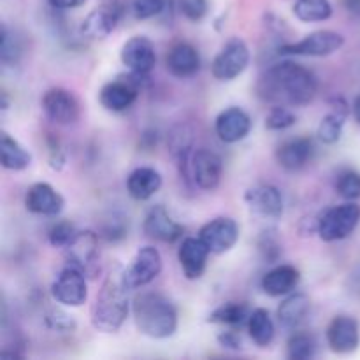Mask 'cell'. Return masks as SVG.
Here are the masks:
<instances>
[{
  "label": "cell",
  "mask_w": 360,
  "mask_h": 360,
  "mask_svg": "<svg viewBox=\"0 0 360 360\" xmlns=\"http://www.w3.org/2000/svg\"><path fill=\"white\" fill-rule=\"evenodd\" d=\"M21 58V44L14 34L7 28L6 23H2V30H0V60L4 65H14L20 62Z\"/></svg>",
  "instance_id": "34"
},
{
  "label": "cell",
  "mask_w": 360,
  "mask_h": 360,
  "mask_svg": "<svg viewBox=\"0 0 360 360\" xmlns=\"http://www.w3.org/2000/svg\"><path fill=\"white\" fill-rule=\"evenodd\" d=\"M319 79L308 67L287 60L274 63L266 70L259 83L260 97L278 104L302 108L315 98Z\"/></svg>",
  "instance_id": "1"
},
{
  "label": "cell",
  "mask_w": 360,
  "mask_h": 360,
  "mask_svg": "<svg viewBox=\"0 0 360 360\" xmlns=\"http://www.w3.org/2000/svg\"><path fill=\"white\" fill-rule=\"evenodd\" d=\"M292 11L302 23H319L333 16V4L329 0H295Z\"/></svg>",
  "instance_id": "31"
},
{
  "label": "cell",
  "mask_w": 360,
  "mask_h": 360,
  "mask_svg": "<svg viewBox=\"0 0 360 360\" xmlns=\"http://www.w3.org/2000/svg\"><path fill=\"white\" fill-rule=\"evenodd\" d=\"M188 174L192 176L193 183L199 188L211 192L220 185L221 174H224V162H221L220 155H217L214 151L199 148L190 157Z\"/></svg>",
  "instance_id": "12"
},
{
  "label": "cell",
  "mask_w": 360,
  "mask_h": 360,
  "mask_svg": "<svg viewBox=\"0 0 360 360\" xmlns=\"http://www.w3.org/2000/svg\"><path fill=\"white\" fill-rule=\"evenodd\" d=\"M250 315H252V309L245 302H225L210 313L207 322L218 323V326L241 327L248 326Z\"/></svg>",
  "instance_id": "30"
},
{
  "label": "cell",
  "mask_w": 360,
  "mask_h": 360,
  "mask_svg": "<svg viewBox=\"0 0 360 360\" xmlns=\"http://www.w3.org/2000/svg\"><path fill=\"white\" fill-rule=\"evenodd\" d=\"M210 253V248L204 245L199 236L183 239L178 250V262L186 280H199L206 273Z\"/></svg>",
  "instance_id": "21"
},
{
  "label": "cell",
  "mask_w": 360,
  "mask_h": 360,
  "mask_svg": "<svg viewBox=\"0 0 360 360\" xmlns=\"http://www.w3.org/2000/svg\"><path fill=\"white\" fill-rule=\"evenodd\" d=\"M360 224V206L354 200L329 207L319 218V236L322 241L334 243L347 239Z\"/></svg>",
  "instance_id": "4"
},
{
  "label": "cell",
  "mask_w": 360,
  "mask_h": 360,
  "mask_svg": "<svg viewBox=\"0 0 360 360\" xmlns=\"http://www.w3.org/2000/svg\"><path fill=\"white\" fill-rule=\"evenodd\" d=\"M49 165L55 171H62L63 165H65V155H63L62 146H60L58 139L56 137H49Z\"/></svg>",
  "instance_id": "42"
},
{
  "label": "cell",
  "mask_w": 360,
  "mask_h": 360,
  "mask_svg": "<svg viewBox=\"0 0 360 360\" xmlns=\"http://www.w3.org/2000/svg\"><path fill=\"white\" fill-rule=\"evenodd\" d=\"M41 108L46 118L56 125H72L79 120L81 105L76 95L65 88H49L42 95Z\"/></svg>",
  "instance_id": "8"
},
{
  "label": "cell",
  "mask_w": 360,
  "mask_h": 360,
  "mask_svg": "<svg viewBox=\"0 0 360 360\" xmlns=\"http://www.w3.org/2000/svg\"><path fill=\"white\" fill-rule=\"evenodd\" d=\"M315 157V143L311 137H294L281 143L276 150V162L285 171H301Z\"/></svg>",
  "instance_id": "19"
},
{
  "label": "cell",
  "mask_w": 360,
  "mask_h": 360,
  "mask_svg": "<svg viewBox=\"0 0 360 360\" xmlns=\"http://www.w3.org/2000/svg\"><path fill=\"white\" fill-rule=\"evenodd\" d=\"M101 238H104L109 243H118L129 236V218L122 217V214H112L111 218L102 224Z\"/></svg>",
  "instance_id": "37"
},
{
  "label": "cell",
  "mask_w": 360,
  "mask_h": 360,
  "mask_svg": "<svg viewBox=\"0 0 360 360\" xmlns=\"http://www.w3.org/2000/svg\"><path fill=\"white\" fill-rule=\"evenodd\" d=\"M144 234L160 243H176L183 238L185 227L169 214L164 206H153L144 218Z\"/></svg>",
  "instance_id": "18"
},
{
  "label": "cell",
  "mask_w": 360,
  "mask_h": 360,
  "mask_svg": "<svg viewBox=\"0 0 360 360\" xmlns=\"http://www.w3.org/2000/svg\"><path fill=\"white\" fill-rule=\"evenodd\" d=\"M248 63L250 49L246 42L239 37H232L214 56L211 63V72L218 81H232L245 72Z\"/></svg>",
  "instance_id": "6"
},
{
  "label": "cell",
  "mask_w": 360,
  "mask_h": 360,
  "mask_svg": "<svg viewBox=\"0 0 360 360\" xmlns=\"http://www.w3.org/2000/svg\"><path fill=\"white\" fill-rule=\"evenodd\" d=\"M129 292L123 269L112 271L104 280L91 306V326L104 334L118 333L132 308Z\"/></svg>",
  "instance_id": "2"
},
{
  "label": "cell",
  "mask_w": 360,
  "mask_h": 360,
  "mask_svg": "<svg viewBox=\"0 0 360 360\" xmlns=\"http://www.w3.org/2000/svg\"><path fill=\"white\" fill-rule=\"evenodd\" d=\"M49 4V7L53 9H60V11H65V9H76V7L83 6L86 0H46Z\"/></svg>",
  "instance_id": "44"
},
{
  "label": "cell",
  "mask_w": 360,
  "mask_h": 360,
  "mask_svg": "<svg viewBox=\"0 0 360 360\" xmlns=\"http://www.w3.org/2000/svg\"><path fill=\"white\" fill-rule=\"evenodd\" d=\"M123 7L118 0H108L102 6L95 7L81 23V34L88 39H104L116 28L122 20Z\"/></svg>",
  "instance_id": "14"
},
{
  "label": "cell",
  "mask_w": 360,
  "mask_h": 360,
  "mask_svg": "<svg viewBox=\"0 0 360 360\" xmlns=\"http://www.w3.org/2000/svg\"><path fill=\"white\" fill-rule=\"evenodd\" d=\"M345 44V37L334 30H316L304 35L297 42H287L278 48V53L285 56H329L340 51Z\"/></svg>",
  "instance_id": "5"
},
{
  "label": "cell",
  "mask_w": 360,
  "mask_h": 360,
  "mask_svg": "<svg viewBox=\"0 0 360 360\" xmlns=\"http://www.w3.org/2000/svg\"><path fill=\"white\" fill-rule=\"evenodd\" d=\"M316 340L309 333L295 330L287 341V357L290 360H308L316 355Z\"/></svg>",
  "instance_id": "32"
},
{
  "label": "cell",
  "mask_w": 360,
  "mask_h": 360,
  "mask_svg": "<svg viewBox=\"0 0 360 360\" xmlns=\"http://www.w3.org/2000/svg\"><path fill=\"white\" fill-rule=\"evenodd\" d=\"M350 108L343 97L330 98V111L320 122L316 136L323 144H336L343 136L345 123H347Z\"/></svg>",
  "instance_id": "24"
},
{
  "label": "cell",
  "mask_w": 360,
  "mask_h": 360,
  "mask_svg": "<svg viewBox=\"0 0 360 360\" xmlns=\"http://www.w3.org/2000/svg\"><path fill=\"white\" fill-rule=\"evenodd\" d=\"M257 246H259L260 255H262V259L266 260L267 264H274L280 260L281 243L280 239H278L276 229H266V231L260 232Z\"/></svg>",
  "instance_id": "33"
},
{
  "label": "cell",
  "mask_w": 360,
  "mask_h": 360,
  "mask_svg": "<svg viewBox=\"0 0 360 360\" xmlns=\"http://www.w3.org/2000/svg\"><path fill=\"white\" fill-rule=\"evenodd\" d=\"M167 7V0H134L132 13L137 20H150L160 16Z\"/></svg>",
  "instance_id": "39"
},
{
  "label": "cell",
  "mask_w": 360,
  "mask_h": 360,
  "mask_svg": "<svg viewBox=\"0 0 360 360\" xmlns=\"http://www.w3.org/2000/svg\"><path fill=\"white\" fill-rule=\"evenodd\" d=\"M98 238L94 231H77L76 238L65 246V260L70 266L83 271L86 276L97 274L98 264Z\"/></svg>",
  "instance_id": "10"
},
{
  "label": "cell",
  "mask_w": 360,
  "mask_h": 360,
  "mask_svg": "<svg viewBox=\"0 0 360 360\" xmlns=\"http://www.w3.org/2000/svg\"><path fill=\"white\" fill-rule=\"evenodd\" d=\"M336 190L347 200L360 199V172L354 169H347L341 172L336 179Z\"/></svg>",
  "instance_id": "36"
},
{
  "label": "cell",
  "mask_w": 360,
  "mask_h": 360,
  "mask_svg": "<svg viewBox=\"0 0 360 360\" xmlns=\"http://www.w3.org/2000/svg\"><path fill=\"white\" fill-rule=\"evenodd\" d=\"M77 234V229L74 227L70 221H58V224L53 225L48 232L49 245L55 246V248H65L70 245L74 238Z\"/></svg>",
  "instance_id": "38"
},
{
  "label": "cell",
  "mask_w": 360,
  "mask_h": 360,
  "mask_svg": "<svg viewBox=\"0 0 360 360\" xmlns=\"http://www.w3.org/2000/svg\"><path fill=\"white\" fill-rule=\"evenodd\" d=\"M162 273V255L155 246H143L134 257L130 267L123 269V278L130 290L146 287Z\"/></svg>",
  "instance_id": "11"
},
{
  "label": "cell",
  "mask_w": 360,
  "mask_h": 360,
  "mask_svg": "<svg viewBox=\"0 0 360 360\" xmlns=\"http://www.w3.org/2000/svg\"><path fill=\"white\" fill-rule=\"evenodd\" d=\"M245 200L257 214L264 218H280L283 214L285 204L280 190L273 185H259L245 193Z\"/></svg>",
  "instance_id": "22"
},
{
  "label": "cell",
  "mask_w": 360,
  "mask_h": 360,
  "mask_svg": "<svg viewBox=\"0 0 360 360\" xmlns=\"http://www.w3.org/2000/svg\"><path fill=\"white\" fill-rule=\"evenodd\" d=\"M137 330L151 340H167L178 330V309L158 292H141L132 301Z\"/></svg>",
  "instance_id": "3"
},
{
  "label": "cell",
  "mask_w": 360,
  "mask_h": 360,
  "mask_svg": "<svg viewBox=\"0 0 360 360\" xmlns=\"http://www.w3.org/2000/svg\"><path fill=\"white\" fill-rule=\"evenodd\" d=\"M301 281V273L290 264H281L267 271L262 278V290L271 297H283L292 294Z\"/></svg>",
  "instance_id": "25"
},
{
  "label": "cell",
  "mask_w": 360,
  "mask_h": 360,
  "mask_svg": "<svg viewBox=\"0 0 360 360\" xmlns=\"http://www.w3.org/2000/svg\"><path fill=\"white\" fill-rule=\"evenodd\" d=\"M297 123V116L292 109L285 108V105L278 104L267 112L266 116V129L280 132V130H287Z\"/></svg>",
  "instance_id": "35"
},
{
  "label": "cell",
  "mask_w": 360,
  "mask_h": 360,
  "mask_svg": "<svg viewBox=\"0 0 360 360\" xmlns=\"http://www.w3.org/2000/svg\"><path fill=\"white\" fill-rule=\"evenodd\" d=\"M144 77L148 76L132 72V76L125 77V79L109 81L98 91V102H101L102 108L111 112L127 111L137 101L141 84L139 79H144Z\"/></svg>",
  "instance_id": "9"
},
{
  "label": "cell",
  "mask_w": 360,
  "mask_h": 360,
  "mask_svg": "<svg viewBox=\"0 0 360 360\" xmlns=\"http://www.w3.org/2000/svg\"><path fill=\"white\" fill-rule=\"evenodd\" d=\"M309 309H311V301L308 295L302 292H292L278 308V322L285 329L297 330L304 323Z\"/></svg>",
  "instance_id": "26"
},
{
  "label": "cell",
  "mask_w": 360,
  "mask_h": 360,
  "mask_svg": "<svg viewBox=\"0 0 360 360\" xmlns=\"http://www.w3.org/2000/svg\"><path fill=\"white\" fill-rule=\"evenodd\" d=\"M122 63L130 72L148 76L157 65V51L153 42L144 35H134L123 44L120 53Z\"/></svg>",
  "instance_id": "15"
},
{
  "label": "cell",
  "mask_w": 360,
  "mask_h": 360,
  "mask_svg": "<svg viewBox=\"0 0 360 360\" xmlns=\"http://www.w3.org/2000/svg\"><path fill=\"white\" fill-rule=\"evenodd\" d=\"M246 327H248L250 338H252L253 343H255L257 347L267 348L273 343L274 334H276V327H274V322L267 309H253L252 315H250L248 326Z\"/></svg>",
  "instance_id": "29"
},
{
  "label": "cell",
  "mask_w": 360,
  "mask_h": 360,
  "mask_svg": "<svg viewBox=\"0 0 360 360\" xmlns=\"http://www.w3.org/2000/svg\"><path fill=\"white\" fill-rule=\"evenodd\" d=\"M65 206V199L49 183H35L25 195V207L34 214L58 217Z\"/></svg>",
  "instance_id": "20"
},
{
  "label": "cell",
  "mask_w": 360,
  "mask_h": 360,
  "mask_svg": "<svg viewBox=\"0 0 360 360\" xmlns=\"http://www.w3.org/2000/svg\"><path fill=\"white\" fill-rule=\"evenodd\" d=\"M217 340L218 343H220V347H224L225 350L239 352L243 348V340L236 330H225V333H220Z\"/></svg>",
  "instance_id": "43"
},
{
  "label": "cell",
  "mask_w": 360,
  "mask_h": 360,
  "mask_svg": "<svg viewBox=\"0 0 360 360\" xmlns=\"http://www.w3.org/2000/svg\"><path fill=\"white\" fill-rule=\"evenodd\" d=\"M162 188V174L153 167H137L127 178V192L134 200H148Z\"/></svg>",
  "instance_id": "27"
},
{
  "label": "cell",
  "mask_w": 360,
  "mask_h": 360,
  "mask_svg": "<svg viewBox=\"0 0 360 360\" xmlns=\"http://www.w3.org/2000/svg\"><path fill=\"white\" fill-rule=\"evenodd\" d=\"M179 11L190 21H200L207 14V0H178Z\"/></svg>",
  "instance_id": "41"
},
{
  "label": "cell",
  "mask_w": 360,
  "mask_h": 360,
  "mask_svg": "<svg viewBox=\"0 0 360 360\" xmlns=\"http://www.w3.org/2000/svg\"><path fill=\"white\" fill-rule=\"evenodd\" d=\"M352 115H354V118L357 120V123H360V95L354 101V105H352Z\"/></svg>",
  "instance_id": "46"
},
{
  "label": "cell",
  "mask_w": 360,
  "mask_h": 360,
  "mask_svg": "<svg viewBox=\"0 0 360 360\" xmlns=\"http://www.w3.org/2000/svg\"><path fill=\"white\" fill-rule=\"evenodd\" d=\"M252 127L253 122L250 118V115L245 109L238 108V105L224 109L217 116V122H214L217 136L227 144H234L245 139L252 132Z\"/></svg>",
  "instance_id": "17"
},
{
  "label": "cell",
  "mask_w": 360,
  "mask_h": 360,
  "mask_svg": "<svg viewBox=\"0 0 360 360\" xmlns=\"http://www.w3.org/2000/svg\"><path fill=\"white\" fill-rule=\"evenodd\" d=\"M199 238L202 239L204 245L210 248L214 255L227 253L239 241V225L236 224L234 218L218 217L202 225L199 231Z\"/></svg>",
  "instance_id": "13"
},
{
  "label": "cell",
  "mask_w": 360,
  "mask_h": 360,
  "mask_svg": "<svg viewBox=\"0 0 360 360\" xmlns=\"http://www.w3.org/2000/svg\"><path fill=\"white\" fill-rule=\"evenodd\" d=\"M51 295L58 304L79 308L88 299L86 274L77 267L67 264L53 281Z\"/></svg>",
  "instance_id": "7"
},
{
  "label": "cell",
  "mask_w": 360,
  "mask_h": 360,
  "mask_svg": "<svg viewBox=\"0 0 360 360\" xmlns=\"http://www.w3.org/2000/svg\"><path fill=\"white\" fill-rule=\"evenodd\" d=\"M0 155H2V167L7 171H25L30 167L32 155L27 148L21 146L13 136L2 132L0 139Z\"/></svg>",
  "instance_id": "28"
},
{
  "label": "cell",
  "mask_w": 360,
  "mask_h": 360,
  "mask_svg": "<svg viewBox=\"0 0 360 360\" xmlns=\"http://www.w3.org/2000/svg\"><path fill=\"white\" fill-rule=\"evenodd\" d=\"M7 108H9V98H7L6 91H2V109L6 111Z\"/></svg>",
  "instance_id": "47"
},
{
  "label": "cell",
  "mask_w": 360,
  "mask_h": 360,
  "mask_svg": "<svg viewBox=\"0 0 360 360\" xmlns=\"http://www.w3.org/2000/svg\"><path fill=\"white\" fill-rule=\"evenodd\" d=\"M343 6L348 13L360 18V0H343Z\"/></svg>",
  "instance_id": "45"
},
{
  "label": "cell",
  "mask_w": 360,
  "mask_h": 360,
  "mask_svg": "<svg viewBox=\"0 0 360 360\" xmlns=\"http://www.w3.org/2000/svg\"><path fill=\"white\" fill-rule=\"evenodd\" d=\"M46 326H48V329L55 330V333H72L74 329H76V320L72 319L70 315H67L65 311H62V309H51V311L46 315L44 319Z\"/></svg>",
  "instance_id": "40"
},
{
  "label": "cell",
  "mask_w": 360,
  "mask_h": 360,
  "mask_svg": "<svg viewBox=\"0 0 360 360\" xmlns=\"http://www.w3.org/2000/svg\"><path fill=\"white\" fill-rule=\"evenodd\" d=\"M327 345L334 354H354L360 345V326L354 316L338 315L327 327Z\"/></svg>",
  "instance_id": "16"
},
{
  "label": "cell",
  "mask_w": 360,
  "mask_h": 360,
  "mask_svg": "<svg viewBox=\"0 0 360 360\" xmlns=\"http://www.w3.org/2000/svg\"><path fill=\"white\" fill-rule=\"evenodd\" d=\"M165 65L172 76L186 79V77L195 76L200 70V55L195 46L190 42H178L169 49Z\"/></svg>",
  "instance_id": "23"
}]
</instances>
